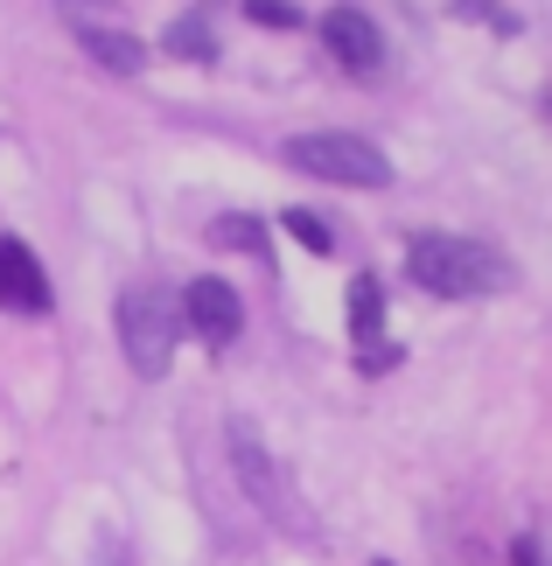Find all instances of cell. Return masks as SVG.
Here are the masks:
<instances>
[{"label":"cell","instance_id":"cell-17","mask_svg":"<svg viewBox=\"0 0 552 566\" xmlns=\"http://www.w3.org/2000/svg\"><path fill=\"white\" fill-rule=\"evenodd\" d=\"M378 566H385V559H378Z\"/></svg>","mask_w":552,"mask_h":566},{"label":"cell","instance_id":"cell-3","mask_svg":"<svg viewBox=\"0 0 552 566\" xmlns=\"http://www.w3.org/2000/svg\"><path fill=\"white\" fill-rule=\"evenodd\" d=\"M119 350L140 378H162L175 364V301L154 287H126L119 294Z\"/></svg>","mask_w":552,"mask_h":566},{"label":"cell","instance_id":"cell-4","mask_svg":"<svg viewBox=\"0 0 552 566\" xmlns=\"http://www.w3.org/2000/svg\"><path fill=\"white\" fill-rule=\"evenodd\" d=\"M225 441H231L238 483H246V496H252V504L267 511L273 525H294V532H308V511L294 504V490H287V475L273 469V454H267V441H259V427H252V420H225Z\"/></svg>","mask_w":552,"mask_h":566},{"label":"cell","instance_id":"cell-1","mask_svg":"<svg viewBox=\"0 0 552 566\" xmlns=\"http://www.w3.org/2000/svg\"><path fill=\"white\" fill-rule=\"evenodd\" d=\"M406 273L427 294H440V301H476V294H503V287H511V259L490 252V245H476V238H448V231L413 238Z\"/></svg>","mask_w":552,"mask_h":566},{"label":"cell","instance_id":"cell-5","mask_svg":"<svg viewBox=\"0 0 552 566\" xmlns=\"http://www.w3.org/2000/svg\"><path fill=\"white\" fill-rule=\"evenodd\" d=\"M322 42L336 50L343 71H357V77H371V71L385 63V35H378V21L357 14V8H329V14H322Z\"/></svg>","mask_w":552,"mask_h":566},{"label":"cell","instance_id":"cell-2","mask_svg":"<svg viewBox=\"0 0 552 566\" xmlns=\"http://www.w3.org/2000/svg\"><path fill=\"white\" fill-rule=\"evenodd\" d=\"M280 161L301 168V176H322V182H350V189H385L392 182V161L357 134H294L280 147Z\"/></svg>","mask_w":552,"mask_h":566},{"label":"cell","instance_id":"cell-15","mask_svg":"<svg viewBox=\"0 0 552 566\" xmlns=\"http://www.w3.org/2000/svg\"><path fill=\"white\" fill-rule=\"evenodd\" d=\"M92 566H134V553H126L119 538H98V553H92Z\"/></svg>","mask_w":552,"mask_h":566},{"label":"cell","instance_id":"cell-11","mask_svg":"<svg viewBox=\"0 0 552 566\" xmlns=\"http://www.w3.org/2000/svg\"><path fill=\"white\" fill-rule=\"evenodd\" d=\"M168 50L189 56V63H210V21H204V14H183V21L168 29Z\"/></svg>","mask_w":552,"mask_h":566},{"label":"cell","instance_id":"cell-9","mask_svg":"<svg viewBox=\"0 0 552 566\" xmlns=\"http://www.w3.org/2000/svg\"><path fill=\"white\" fill-rule=\"evenodd\" d=\"M210 245H225V252H267V224H259V217H217Z\"/></svg>","mask_w":552,"mask_h":566},{"label":"cell","instance_id":"cell-7","mask_svg":"<svg viewBox=\"0 0 552 566\" xmlns=\"http://www.w3.org/2000/svg\"><path fill=\"white\" fill-rule=\"evenodd\" d=\"M0 308H14V315H42V308H50L42 259L21 245V238H0Z\"/></svg>","mask_w":552,"mask_h":566},{"label":"cell","instance_id":"cell-10","mask_svg":"<svg viewBox=\"0 0 552 566\" xmlns=\"http://www.w3.org/2000/svg\"><path fill=\"white\" fill-rule=\"evenodd\" d=\"M350 322H357V343H378V329H385V315H378V280H357L350 287Z\"/></svg>","mask_w":552,"mask_h":566},{"label":"cell","instance_id":"cell-8","mask_svg":"<svg viewBox=\"0 0 552 566\" xmlns=\"http://www.w3.org/2000/svg\"><path fill=\"white\" fill-rule=\"evenodd\" d=\"M77 42L105 63V71H119V77H134L140 63H147V42L126 35V29H77Z\"/></svg>","mask_w":552,"mask_h":566},{"label":"cell","instance_id":"cell-16","mask_svg":"<svg viewBox=\"0 0 552 566\" xmlns=\"http://www.w3.org/2000/svg\"><path fill=\"white\" fill-rule=\"evenodd\" d=\"M63 8H92V0H63Z\"/></svg>","mask_w":552,"mask_h":566},{"label":"cell","instance_id":"cell-12","mask_svg":"<svg viewBox=\"0 0 552 566\" xmlns=\"http://www.w3.org/2000/svg\"><path fill=\"white\" fill-rule=\"evenodd\" d=\"M280 224H287V231H294V238H301V245H308V252H329V245H336V238H329V224H322V217H315V210H287V217H280Z\"/></svg>","mask_w":552,"mask_h":566},{"label":"cell","instance_id":"cell-6","mask_svg":"<svg viewBox=\"0 0 552 566\" xmlns=\"http://www.w3.org/2000/svg\"><path fill=\"white\" fill-rule=\"evenodd\" d=\"M183 322L204 343H231L238 329H246V301H238L225 280H196V287L183 294Z\"/></svg>","mask_w":552,"mask_h":566},{"label":"cell","instance_id":"cell-14","mask_svg":"<svg viewBox=\"0 0 552 566\" xmlns=\"http://www.w3.org/2000/svg\"><path fill=\"white\" fill-rule=\"evenodd\" d=\"M511 566H545V538H539V532H524L518 546H511Z\"/></svg>","mask_w":552,"mask_h":566},{"label":"cell","instance_id":"cell-13","mask_svg":"<svg viewBox=\"0 0 552 566\" xmlns=\"http://www.w3.org/2000/svg\"><path fill=\"white\" fill-rule=\"evenodd\" d=\"M246 14L259 21V29H301V8H294V0H246Z\"/></svg>","mask_w":552,"mask_h":566}]
</instances>
